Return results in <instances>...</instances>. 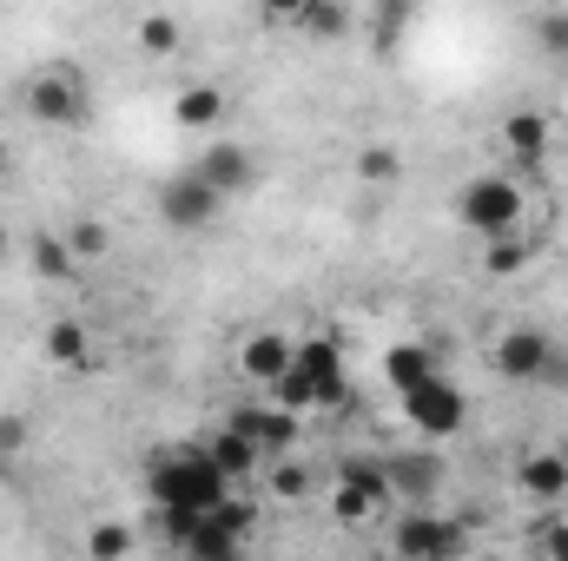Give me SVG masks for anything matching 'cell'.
Masks as SVG:
<instances>
[{
  "label": "cell",
  "instance_id": "cell-1",
  "mask_svg": "<svg viewBox=\"0 0 568 561\" xmlns=\"http://www.w3.org/2000/svg\"><path fill=\"white\" fill-rule=\"evenodd\" d=\"M145 496L152 509H219L232 496V476L212 462L205 442H165L145 462Z\"/></svg>",
  "mask_w": 568,
  "mask_h": 561
},
{
  "label": "cell",
  "instance_id": "cell-2",
  "mask_svg": "<svg viewBox=\"0 0 568 561\" xmlns=\"http://www.w3.org/2000/svg\"><path fill=\"white\" fill-rule=\"evenodd\" d=\"M20 100H27V120H40L53 133H80L93 120V86H87L80 67H40L20 86Z\"/></svg>",
  "mask_w": 568,
  "mask_h": 561
},
{
  "label": "cell",
  "instance_id": "cell-3",
  "mask_svg": "<svg viewBox=\"0 0 568 561\" xmlns=\"http://www.w3.org/2000/svg\"><path fill=\"white\" fill-rule=\"evenodd\" d=\"M523 212H529V198H523V185H516V178H503V172H476V178L456 192V218H463L476 238L523 232Z\"/></svg>",
  "mask_w": 568,
  "mask_h": 561
},
{
  "label": "cell",
  "instance_id": "cell-4",
  "mask_svg": "<svg viewBox=\"0 0 568 561\" xmlns=\"http://www.w3.org/2000/svg\"><path fill=\"white\" fill-rule=\"evenodd\" d=\"M404 422H410L417 436H429V442H449V436L469 429V390L449 384L443 370H429L417 390H404Z\"/></svg>",
  "mask_w": 568,
  "mask_h": 561
},
{
  "label": "cell",
  "instance_id": "cell-5",
  "mask_svg": "<svg viewBox=\"0 0 568 561\" xmlns=\"http://www.w3.org/2000/svg\"><path fill=\"white\" fill-rule=\"evenodd\" d=\"M469 529L463 522H449L443 509H410L397 529H390V555L404 561H449V555H469Z\"/></svg>",
  "mask_w": 568,
  "mask_h": 561
},
{
  "label": "cell",
  "instance_id": "cell-6",
  "mask_svg": "<svg viewBox=\"0 0 568 561\" xmlns=\"http://www.w3.org/2000/svg\"><path fill=\"white\" fill-rule=\"evenodd\" d=\"M384 509H390V476H384L377 462H344L337 482H331V516H337V529H371Z\"/></svg>",
  "mask_w": 568,
  "mask_h": 561
},
{
  "label": "cell",
  "instance_id": "cell-7",
  "mask_svg": "<svg viewBox=\"0 0 568 561\" xmlns=\"http://www.w3.org/2000/svg\"><path fill=\"white\" fill-rule=\"evenodd\" d=\"M219 198H245V192H258V152L245 140H212L199 152V165H192Z\"/></svg>",
  "mask_w": 568,
  "mask_h": 561
},
{
  "label": "cell",
  "instance_id": "cell-8",
  "mask_svg": "<svg viewBox=\"0 0 568 561\" xmlns=\"http://www.w3.org/2000/svg\"><path fill=\"white\" fill-rule=\"evenodd\" d=\"M219 205H225V198H219L199 172H179V178L159 185V218H165L172 232H205V225L219 218Z\"/></svg>",
  "mask_w": 568,
  "mask_h": 561
},
{
  "label": "cell",
  "instance_id": "cell-9",
  "mask_svg": "<svg viewBox=\"0 0 568 561\" xmlns=\"http://www.w3.org/2000/svg\"><path fill=\"white\" fill-rule=\"evenodd\" d=\"M549 350H556V337H542V330H529V324H516V330H503L496 337V377H509V384H536L542 377V364H549Z\"/></svg>",
  "mask_w": 568,
  "mask_h": 561
},
{
  "label": "cell",
  "instance_id": "cell-10",
  "mask_svg": "<svg viewBox=\"0 0 568 561\" xmlns=\"http://www.w3.org/2000/svg\"><path fill=\"white\" fill-rule=\"evenodd\" d=\"M291 364H297V337H291V330H252V337L239 344V377L258 384V390H265L278 370H291Z\"/></svg>",
  "mask_w": 568,
  "mask_h": 561
},
{
  "label": "cell",
  "instance_id": "cell-11",
  "mask_svg": "<svg viewBox=\"0 0 568 561\" xmlns=\"http://www.w3.org/2000/svg\"><path fill=\"white\" fill-rule=\"evenodd\" d=\"M496 140H503V152H509L516 165H549L556 126H549V113H536V106H516V113L496 126Z\"/></svg>",
  "mask_w": 568,
  "mask_h": 561
},
{
  "label": "cell",
  "instance_id": "cell-12",
  "mask_svg": "<svg viewBox=\"0 0 568 561\" xmlns=\"http://www.w3.org/2000/svg\"><path fill=\"white\" fill-rule=\"evenodd\" d=\"M516 489L536 502V509H556L568 496V456L562 449H536V456H523L516 462Z\"/></svg>",
  "mask_w": 568,
  "mask_h": 561
},
{
  "label": "cell",
  "instance_id": "cell-13",
  "mask_svg": "<svg viewBox=\"0 0 568 561\" xmlns=\"http://www.w3.org/2000/svg\"><path fill=\"white\" fill-rule=\"evenodd\" d=\"M225 113H232V100H225V86H179L172 93V126L179 133H219L225 126Z\"/></svg>",
  "mask_w": 568,
  "mask_h": 561
},
{
  "label": "cell",
  "instance_id": "cell-14",
  "mask_svg": "<svg viewBox=\"0 0 568 561\" xmlns=\"http://www.w3.org/2000/svg\"><path fill=\"white\" fill-rule=\"evenodd\" d=\"M239 429L265 449V456H284V449H297V410H284V404H245L239 410Z\"/></svg>",
  "mask_w": 568,
  "mask_h": 561
},
{
  "label": "cell",
  "instance_id": "cell-15",
  "mask_svg": "<svg viewBox=\"0 0 568 561\" xmlns=\"http://www.w3.org/2000/svg\"><path fill=\"white\" fill-rule=\"evenodd\" d=\"M390 502L404 496V502H429L436 496V482H443V456H424V449H410V456H390Z\"/></svg>",
  "mask_w": 568,
  "mask_h": 561
},
{
  "label": "cell",
  "instance_id": "cell-16",
  "mask_svg": "<svg viewBox=\"0 0 568 561\" xmlns=\"http://www.w3.org/2000/svg\"><path fill=\"white\" fill-rule=\"evenodd\" d=\"M27 265H33L40 284H73L80 278V258H73L67 232H33V238H27Z\"/></svg>",
  "mask_w": 568,
  "mask_h": 561
},
{
  "label": "cell",
  "instance_id": "cell-17",
  "mask_svg": "<svg viewBox=\"0 0 568 561\" xmlns=\"http://www.w3.org/2000/svg\"><path fill=\"white\" fill-rule=\"evenodd\" d=\"M429 370H436V344H417V337H410V344H390V350H384V384H390L397 397L417 390Z\"/></svg>",
  "mask_w": 568,
  "mask_h": 561
},
{
  "label": "cell",
  "instance_id": "cell-18",
  "mask_svg": "<svg viewBox=\"0 0 568 561\" xmlns=\"http://www.w3.org/2000/svg\"><path fill=\"white\" fill-rule=\"evenodd\" d=\"M205 449H212V462H219V469H225L232 482H245V476H252V469L265 462V449H258V442H252V436H245L239 422H225L219 436H205Z\"/></svg>",
  "mask_w": 568,
  "mask_h": 561
},
{
  "label": "cell",
  "instance_id": "cell-19",
  "mask_svg": "<svg viewBox=\"0 0 568 561\" xmlns=\"http://www.w3.org/2000/svg\"><path fill=\"white\" fill-rule=\"evenodd\" d=\"M40 350H47V364H53V370H87V364H93V330H87V324H73V317H60V324L47 330V344H40Z\"/></svg>",
  "mask_w": 568,
  "mask_h": 561
},
{
  "label": "cell",
  "instance_id": "cell-20",
  "mask_svg": "<svg viewBox=\"0 0 568 561\" xmlns=\"http://www.w3.org/2000/svg\"><path fill=\"white\" fill-rule=\"evenodd\" d=\"M245 542H252V536L225 529V522L205 509V516H199V529H192V542H185V555H192V561H232V555H245Z\"/></svg>",
  "mask_w": 568,
  "mask_h": 561
},
{
  "label": "cell",
  "instance_id": "cell-21",
  "mask_svg": "<svg viewBox=\"0 0 568 561\" xmlns=\"http://www.w3.org/2000/svg\"><path fill=\"white\" fill-rule=\"evenodd\" d=\"M529 258H536V238H529V232L483 238V272H489V278H516V272H529Z\"/></svg>",
  "mask_w": 568,
  "mask_h": 561
},
{
  "label": "cell",
  "instance_id": "cell-22",
  "mask_svg": "<svg viewBox=\"0 0 568 561\" xmlns=\"http://www.w3.org/2000/svg\"><path fill=\"white\" fill-rule=\"evenodd\" d=\"M265 397L284 404V410H297V417H311V410H317V377H311L304 364H291V370H278V377L265 384Z\"/></svg>",
  "mask_w": 568,
  "mask_h": 561
},
{
  "label": "cell",
  "instance_id": "cell-23",
  "mask_svg": "<svg viewBox=\"0 0 568 561\" xmlns=\"http://www.w3.org/2000/svg\"><path fill=\"white\" fill-rule=\"evenodd\" d=\"M133 40H140V53H152V60H172L185 47V27H179V13H145L140 27H133Z\"/></svg>",
  "mask_w": 568,
  "mask_h": 561
},
{
  "label": "cell",
  "instance_id": "cell-24",
  "mask_svg": "<svg viewBox=\"0 0 568 561\" xmlns=\"http://www.w3.org/2000/svg\"><path fill=\"white\" fill-rule=\"evenodd\" d=\"M357 178L377 185V192L397 185V178H404V152H397V145H364V152H357Z\"/></svg>",
  "mask_w": 568,
  "mask_h": 561
},
{
  "label": "cell",
  "instance_id": "cell-25",
  "mask_svg": "<svg viewBox=\"0 0 568 561\" xmlns=\"http://www.w3.org/2000/svg\"><path fill=\"white\" fill-rule=\"evenodd\" d=\"M67 245H73L80 265H100V258L113 252V232H106L100 218H73V225H67Z\"/></svg>",
  "mask_w": 568,
  "mask_h": 561
},
{
  "label": "cell",
  "instance_id": "cell-26",
  "mask_svg": "<svg viewBox=\"0 0 568 561\" xmlns=\"http://www.w3.org/2000/svg\"><path fill=\"white\" fill-rule=\"evenodd\" d=\"M304 27H311V40H344L351 33V13L337 0H311L304 7Z\"/></svg>",
  "mask_w": 568,
  "mask_h": 561
},
{
  "label": "cell",
  "instance_id": "cell-27",
  "mask_svg": "<svg viewBox=\"0 0 568 561\" xmlns=\"http://www.w3.org/2000/svg\"><path fill=\"white\" fill-rule=\"evenodd\" d=\"M272 496H278V502H304V496H311V469L291 462V449L272 462Z\"/></svg>",
  "mask_w": 568,
  "mask_h": 561
},
{
  "label": "cell",
  "instance_id": "cell-28",
  "mask_svg": "<svg viewBox=\"0 0 568 561\" xmlns=\"http://www.w3.org/2000/svg\"><path fill=\"white\" fill-rule=\"evenodd\" d=\"M140 549V536L126 529V522H100L93 536H87V555H100V561H113V555H133Z\"/></svg>",
  "mask_w": 568,
  "mask_h": 561
},
{
  "label": "cell",
  "instance_id": "cell-29",
  "mask_svg": "<svg viewBox=\"0 0 568 561\" xmlns=\"http://www.w3.org/2000/svg\"><path fill=\"white\" fill-rule=\"evenodd\" d=\"M536 47H542V53H556V60H568V7H556V13H542V20H536Z\"/></svg>",
  "mask_w": 568,
  "mask_h": 561
},
{
  "label": "cell",
  "instance_id": "cell-30",
  "mask_svg": "<svg viewBox=\"0 0 568 561\" xmlns=\"http://www.w3.org/2000/svg\"><path fill=\"white\" fill-rule=\"evenodd\" d=\"M199 516H205V509H159V529H165V542H172L179 555H185V542H192Z\"/></svg>",
  "mask_w": 568,
  "mask_h": 561
},
{
  "label": "cell",
  "instance_id": "cell-31",
  "mask_svg": "<svg viewBox=\"0 0 568 561\" xmlns=\"http://www.w3.org/2000/svg\"><path fill=\"white\" fill-rule=\"evenodd\" d=\"M529 549H536V555H549V561H568V522H556V516H549V522L529 536Z\"/></svg>",
  "mask_w": 568,
  "mask_h": 561
},
{
  "label": "cell",
  "instance_id": "cell-32",
  "mask_svg": "<svg viewBox=\"0 0 568 561\" xmlns=\"http://www.w3.org/2000/svg\"><path fill=\"white\" fill-rule=\"evenodd\" d=\"M404 20H410V0H384V7H377V40L390 47V40L404 33Z\"/></svg>",
  "mask_w": 568,
  "mask_h": 561
},
{
  "label": "cell",
  "instance_id": "cell-33",
  "mask_svg": "<svg viewBox=\"0 0 568 561\" xmlns=\"http://www.w3.org/2000/svg\"><path fill=\"white\" fill-rule=\"evenodd\" d=\"M536 384H556V390H568V350H562V344L549 350V364H542V377H536Z\"/></svg>",
  "mask_w": 568,
  "mask_h": 561
},
{
  "label": "cell",
  "instance_id": "cell-34",
  "mask_svg": "<svg viewBox=\"0 0 568 561\" xmlns=\"http://www.w3.org/2000/svg\"><path fill=\"white\" fill-rule=\"evenodd\" d=\"M13 449H27V422H20V417H0V456H13Z\"/></svg>",
  "mask_w": 568,
  "mask_h": 561
},
{
  "label": "cell",
  "instance_id": "cell-35",
  "mask_svg": "<svg viewBox=\"0 0 568 561\" xmlns=\"http://www.w3.org/2000/svg\"><path fill=\"white\" fill-rule=\"evenodd\" d=\"M304 7H311V0H258L265 20H304Z\"/></svg>",
  "mask_w": 568,
  "mask_h": 561
},
{
  "label": "cell",
  "instance_id": "cell-36",
  "mask_svg": "<svg viewBox=\"0 0 568 561\" xmlns=\"http://www.w3.org/2000/svg\"><path fill=\"white\" fill-rule=\"evenodd\" d=\"M0 172H7V140H0Z\"/></svg>",
  "mask_w": 568,
  "mask_h": 561
}]
</instances>
